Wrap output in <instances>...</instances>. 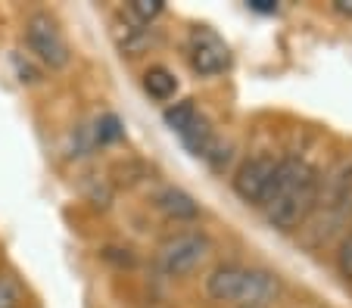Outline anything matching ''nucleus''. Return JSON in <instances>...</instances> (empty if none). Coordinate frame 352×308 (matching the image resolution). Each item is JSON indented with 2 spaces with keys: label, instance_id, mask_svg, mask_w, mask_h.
Listing matches in <instances>:
<instances>
[{
  "label": "nucleus",
  "instance_id": "f257e3e1",
  "mask_svg": "<svg viewBox=\"0 0 352 308\" xmlns=\"http://www.w3.org/2000/svg\"><path fill=\"white\" fill-rule=\"evenodd\" d=\"M321 193V174L315 165H309L299 156H287L278 162V174L262 202L265 222L278 230H296L306 224V218L315 212Z\"/></svg>",
  "mask_w": 352,
  "mask_h": 308
},
{
  "label": "nucleus",
  "instance_id": "f03ea898",
  "mask_svg": "<svg viewBox=\"0 0 352 308\" xmlns=\"http://www.w3.org/2000/svg\"><path fill=\"white\" fill-rule=\"evenodd\" d=\"M206 293L212 302L234 308H268L280 293V281L262 268H246L237 261H225L209 271Z\"/></svg>",
  "mask_w": 352,
  "mask_h": 308
},
{
  "label": "nucleus",
  "instance_id": "7ed1b4c3",
  "mask_svg": "<svg viewBox=\"0 0 352 308\" xmlns=\"http://www.w3.org/2000/svg\"><path fill=\"white\" fill-rule=\"evenodd\" d=\"M212 252V243L203 230H178V234L166 237L156 249V261H160L162 274L168 277H184L203 265Z\"/></svg>",
  "mask_w": 352,
  "mask_h": 308
},
{
  "label": "nucleus",
  "instance_id": "20e7f679",
  "mask_svg": "<svg viewBox=\"0 0 352 308\" xmlns=\"http://www.w3.org/2000/svg\"><path fill=\"white\" fill-rule=\"evenodd\" d=\"M25 40H28V50H32L44 66L63 69L69 62V44H66V38H63V28L47 13H34L32 19L25 22Z\"/></svg>",
  "mask_w": 352,
  "mask_h": 308
},
{
  "label": "nucleus",
  "instance_id": "39448f33",
  "mask_svg": "<svg viewBox=\"0 0 352 308\" xmlns=\"http://www.w3.org/2000/svg\"><path fill=\"white\" fill-rule=\"evenodd\" d=\"M278 162L280 159H274V156H268V153H259V156H253V159H246L231 178L234 193L243 202H250V206H262L274 184Z\"/></svg>",
  "mask_w": 352,
  "mask_h": 308
},
{
  "label": "nucleus",
  "instance_id": "423d86ee",
  "mask_svg": "<svg viewBox=\"0 0 352 308\" xmlns=\"http://www.w3.org/2000/svg\"><path fill=\"white\" fill-rule=\"evenodd\" d=\"M187 62L197 75L203 78H215L231 66V50L228 44L209 28H193L187 38Z\"/></svg>",
  "mask_w": 352,
  "mask_h": 308
},
{
  "label": "nucleus",
  "instance_id": "0eeeda50",
  "mask_svg": "<svg viewBox=\"0 0 352 308\" xmlns=\"http://www.w3.org/2000/svg\"><path fill=\"white\" fill-rule=\"evenodd\" d=\"M156 209H160L168 222H175V224L199 218L197 200H193L190 193H184L181 187H162L160 193H156Z\"/></svg>",
  "mask_w": 352,
  "mask_h": 308
},
{
  "label": "nucleus",
  "instance_id": "6e6552de",
  "mask_svg": "<svg viewBox=\"0 0 352 308\" xmlns=\"http://www.w3.org/2000/svg\"><path fill=\"white\" fill-rule=\"evenodd\" d=\"M144 91L153 97V100L166 103V100H172L175 91H178V78H175L166 66H153L144 72Z\"/></svg>",
  "mask_w": 352,
  "mask_h": 308
},
{
  "label": "nucleus",
  "instance_id": "1a4fd4ad",
  "mask_svg": "<svg viewBox=\"0 0 352 308\" xmlns=\"http://www.w3.org/2000/svg\"><path fill=\"white\" fill-rule=\"evenodd\" d=\"M197 119H199V112H197V106H193V100H178L166 109V125L172 128V131H178V134H184Z\"/></svg>",
  "mask_w": 352,
  "mask_h": 308
},
{
  "label": "nucleus",
  "instance_id": "9d476101",
  "mask_svg": "<svg viewBox=\"0 0 352 308\" xmlns=\"http://www.w3.org/2000/svg\"><path fill=\"white\" fill-rule=\"evenodd\" d=\"M333 265H337V274L343 281L352 283V230H346L343 240L337 243V252H333Z\"/></svg>",
  "mask_w": 352,
  "mask_h": 308
},
{
  "label": "nucleus",
  "instance_id": "9b49d317",
  "mask_svg": "<svg viewBox=\"0 0 352 308\" xmlns=\"http://www.w3.org/2000/svg\"><path fill=\"white\" fill-rule=\"evenodd\" d=\"M162 10H166L162 0H134V3H128V13H131L140 25H150L156 16H162Z\"/></svg>",
  "mask_w": 352,
  "mask_h": 308
},
{
  "label": "nucleus",
  "instance_id": "f8f14e48",
  "mask_svg": "<svg viewBox=\"0 0 352 308\" xmlns=\"http://www.w3.org/2000/svg\"><path fill=\"white\" fill-rule=\"evenodd\" d=\"M22 302V287L16 277L0 274V308H19Z\"/></svg>",
  "mask_w": 352,
  "mask_h": 308
},
{
  "label": "nucleus",
  "instance_id": "ddd939ff",
  "mask_svg": "<svg viewBox=\"0 0 352 308\" xmlns=\"http://www.w3.org/2000/svg\"><path fill=\"white\" fill-rule=\"evenodd\" d=\"M122 131H119V121L113 119V115H107V119H100L97 125V141L100 143H109V141H119Z\"/></svg>",
  "mask_w": 352,
  "mask_h": 308
},
{
  "label": "nucleus",
  "instance_id": "4468645a",
  "mask_svg": "<svg viewBox=\"0 0 352 308\" xmlns=\"http://www.w3.org/2000/svg\"><path fill=\"white\" fill-rule=\"evenodd\" d=\"M250 10H259V13H278V3H272V0H250Z\"/></svg>",
  "mask_w": 352,
  "mask_h": 308
},
{
  "label": "nucleus",
  "instance_id": "2eb2a0df",
  "mask_svg": "<svg viewBox=\"0 0 352 308\" xmlns=\"http://www.w3.org/2000/svg\"><path fill=\"white\" fill-rule=\"evenodd\" d=\"M333 10H337V13H343V16H352V0H337V3H333Z\"/></svg>",
  "mask_w": 352,
  "mask_h": 308
}]
</instances>
